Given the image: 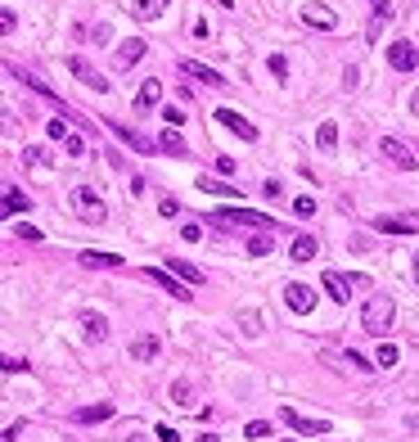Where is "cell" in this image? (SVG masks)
Wrapping results in <instances>:
<instances>
[{
  "mask_svg": "<svg viewBox=\"0 0 419 442\" xmlns=\"http://www.w3.org/2000/svg\"><path fill=\"white\" fill-rule=\"evenodd\" d=\"M393 316H397L393 294H374V298L365 303V312H361V330L374 334V339H384V330L393 325Z\"/></svg>",
  "mask_w": 419,
  "mask_h": 442,
  "instance_id": "1",
  "label": "cell"
},
{
  "mask_svg": "<svg viewBox=\"0 0 419 442\" xmlns=\"http://www.w3.org/2000/svg\"><path fill=\"white\" fill-rule=\"evenodd\" d=\"M72 213L81 221H95V226H100V221L109 217V208H104V199L95 195L90 185H72Z\"/></svg>",
  "mask_w": 419,
  "mask_h": 442,
  "instance_id": "2",
  "label": "cell"
},
{
  "mask_svg": "<svg viewBox=\"0 0 419 442\" xmlns=\"http://www.w3.org/2000/svg\"><path fill=\"white\" fill-rule=\"evenodd\" d=\"M320 284H325L329 289V298H334V303H347L351 298V289H365V275H342V271H325L320 275Z\"/></svg>",
  "mask_w": 419,
  "mask_h": 442,
  "instance_id": "3",
  "label": "cell"
},
{
  "mask_svg": "<svg viewBox=\"0 0 419 442\" xmlns=\"http://www.w3.org/2000/svg\"><path fill=\"white\" fill-rule=\"evenodd\" d=\"M212 221H226V226H253V230H275V217L266 213H248V208H226Z\"/></svg>",
  "mask_w": 419,
  "mask_h": 442,
  "instance_id": "4",
  "label": "cell"
},
{
  "mask_svg": "<svg viewBox=\"0 0 419 442\" xmlns=\"http://www.w3.org/2000/svg\"><path fill=\"white\" fill-rule=\"evenodd\" d=\"M379 153H384V158L393 162L397 172H415V167H419V158H415V153L406 149V145H402V140H397V136H384V140H379Z\"/></svg>",
  "mask_w": 419,
  "mask_h": 442,
  "instance_id": "5",
  "label": "cell"
},
{
  "mask_svg": "<svg viewBox=\"0 0 419 442\" xmlns=\"http://www.w3.org/2000/svg\"><path fill=\"white\" fill-rule=\"evenodd\" d=\"M388 68H393V73H415L419 68L415 41H393V45H388Z\"/></svg>",
  "mask_w": 419,
  "mask_h": 442,
  "instance_id": "6",
  "label": "cell"
},
{
  "mask_svg": "<svg viewBox=\"0 0 419 442\" xmlns=\"http://www.w3.org/2000/svg\"><path fill=\"white\" fill-rule=\"evenodd\" d=\"M379 235H419V213H397V217H379L374 221Z\"/></svg>",
  "mask_w": 419,
  "mask_h": 442,
  "instance_id": "7",
  "label": "cell"
},
{
  "mask_svg": "<svg viewBox=\"0 0 419 442\" xmlns=\"http://www.w3.org/2000/svg\"><path fill=\"white\" fill-rule=\"evenodd\" d=\"M280 420L289 429H298V434H307V438H320V434H329V420H307V416H298L293 406H284L280 411Z\"/></svg>",
  "mask_w": 419,
  "mask_h": 442,
  "instance_id": "8",
  "label": "cell"
},
{
  "mask_svg": "<svg viewBox=\"0 0 419 442\" xmlns=\"http://www.w3.org/2000/svg\"><path fill=\"white\" fill-rule=\"evenodd\" d=\"M68 73H72V77H77V82H81V86H90V91H95V95H104V91H109V82H104V77H100V73H95V68H90V63H86V59H81V54H72V59H68Z\"/></svg>",
  "mask_w": 419,
  "mask_h": 442,
  "instance_id": "9",
  "label": "cell"
},
{
  "mask_svg": "<svg viewBox=\"0 0 419 442\" xmlns=\"http://www.w3.org/2000/svg\"><path fill=\"white\" fill-rule=\"evenodd\" d=\"M284 303H289L298 316H307V312H316V289H311V284H298V280H293L289 289H284Z\"/></svg>",
  "mask_w": 419,
  "mask_h": 442,
  "instance_id": "10",
  "label": "cell"
},
{
  "mask_svg": "<svg viewBox=\"0 0 419 442\" xmlns=\"http://www.w3.org/2000/svg\"><path fill=\"white\" fill-rule=\"evenodd\" d=\"M136 280H145V284H158V289H167L171 298H194V294L185 289V284H176V280H171L167 271H154V266H145V271H136Z\"/></svg>",
  "mask_w": 419,
  "mask_h": 442,
  "instance_id": "11",
  "label": "cell"
},
{
  "mask_svg": "<svg viewBox=\"0 0 419 442\" xmlns=\"http://www.w3.org/2000/svg\"><path fill=\"white\" fill-rule=\"evenodd\" d=\"M302 23L316 27V32H334L338 14H334V9H325V5H302Z\"/></svg>",
  "mask_w": 419,
  "mask_h": 442,
  "instance_id": "12",
  "label": "cell"
},
{
  "mask_svg": "<svg viewBox=\"0 0 419 442\" xmlns=\"http://www.w3.org/2000/svg\"><path fill=\"white\" fill-rule=\"evenodd\" d=\"M216 122H221V127H230L239 140H257V127L244 118V113H235V109H216Z\"/></svg>",
  "mask_w": 419,
  "mask_h": 442,
  "instance_id": "13",
  "label": "cell"
},
{
  "mask_svg": "<svg viewBox=\"0 0 419 442\" xmlns=\"http://www.w3.org/2000/svg\"><path fill=\"white\" fill-rule=\"evenodd\" d=\"M77 262L86 266V271H122V266H127L118 253H95V248H86V253L77 257Z\"/></svg>",
  "mask_w": 419,
  "mask_h": 442,
  "instance_id": "14",
  "label": "cell"
},
{
  "mask_svg": "<svg viewBox=\"0 0 419 442\" xmlns=\"http://www.w3.org/2000/svg\"><path fill=\"white\" fill-rule=\"evenodd\" d=\"M393 18V0H370V27H365V41H379L384 23Z\"/></svg>",
  "mask_w": 419,
  "mask_h": 442,
  "instance_id": "15",
  "label": "cell"
},
{
  "mask_svg": "<svg viewBox=\"0 0 419 442\" xmlns=\"http://www.w3.org/2000/svg\"><path fill=\"white\" fill-rule=\"evenodd\" d=\"M145 50H149V45L140 41V36H131L127 45H118V54H113V63H118V68H136V63L145 59Z\"/></svg>",
  "mask_w": 419,
  "mask_h": 442,
  "instance_id": "16",
  "label": "cell"
},
{
  "mask_svg": "<svg viewBox=\"0 0 419 442\" xmlns=\"http://www.w3.org/2000/svg\"><path fill=\"white\" fill-rule=\"evenodd\" d=\"M180 73H189L194 82H203V86H216V91H226V77H221V73H212V68H203V63H194V59L180 63Z\"/></svg>",
  "mask_w": 419,
  "mask_h": 442,
  "instance_id": "17",
  "label": "cell"
},
{
  "mask_svg": "<svg viewBox=\"0 0 419 442\" xmlns=\"http://www.w3.org/2000/svg\"><path fill=\"white\" fill-rule=\"evenodd\" d=\"M167 5H171V0H131V14H136L140 23H158Z\"/></svg>",
  "mask_w": 419,
  "mask_h": 442,
  "instance_id": "18",
  "label": "cell"
},
{
  "mask_svg": "<svg viewBox=\"0 0 419 442\" xmlns=\"http://www.w3.org/2000/svg\"><path fill=\"white\" fill-rule=\"evenodd\" d=\"M158 100H163V82H158V77H149V82L140 86V95H136V113H149Z\"/></svg>",
  "mask_w": 419,
  "mask_h": 442,
  "instance_id": "19",
  "label": "cell"
},
{
  "mask_svg": "<svg viewBox=\"0 0 419 442\" xmlns=\"http://www.w3.org/2000/svg\"><path fill=\"white\" fill-rule=\"evenodd\" d=\"M81 330H86V339H90V343H104V339H109V321H104L100 312H86V316H81Z\"/></svg>",
  "mask_w": 419,
  "mask_h": 442,
  "instance_id": "20",
  "label": "cell"
},
{
  "mask_svg": "<svg viewBox=\"0 0 419 442\" xmlns=\"http://www.w3.org/2000/svg\"><path fill=\"white\" fill-rule=\"evenodd\" d=\"M104 420H113V402H95L77 411V425H104Z\"/></svg>",
  "mask_w": 419,
  "mask_h": 442,
  "instance_id": "21",
  "label": "cell"
},
{
  "mask_svg": "<svg viewBox=\"0 0 419 442\" xmlns=\"http://www.w3.org/2000/svg\"><path fill=\"white\" fill-rule=\"evenodd\" d=\"M158 348H163V343H158V334H140V339L131 343V357H136V361H154Z\"/></svg>",
  "mask_w": 419,
  "mask_h": 442,
  "instance_id": "22",
  "label": "cell"
},
{
  "mask_svg": "<svg viewBox=\"0 0 419 442\" xmlns=\"http://www.w3.org/2000/svg\"><path fill=\"white\" fill-rule=\"evenodd\" d=\"M27 208H32V199H27L18 185H5V217H18V213H27Z\"/></svg>",
  "mask_w": 419,
  "mask_h": 442,
  "instance_id": "23",
  "label": "cell"
},
{
  "mask_svg": "<svg viewBox=\"0 0 419 442\" xmlns=\"http://www.w3.org/2000/svg\"><path fill=\"white\" fill-rule=\"evenodd\" d=\"M113 127V136L122 140V145H131V149H140V153H149V140L140 136V131H131V127H122V122H109Z\"/></svg>",
  "mask_w": 419,
  "mask_h": 442,
  "instance_id": "24",
  "label": "cell"
},
{
  "mask_svg": "<svg viewBox=\"0 0 419 442\" xmlns=\"http://www.w3.org/2000/svg\"><path fill=\"white\" fill-rule=\"evenodd\" d=\"M198 190H207V195H230V199H239V204H244V190L239 185H226V181H216V176H198Z\"/></svg>",
  "mask_w": 419,
  "mask_h": 442,
  "instance_id": "25",
  "label": "cell"
},
{
  "mask_svg": "<svg viewBox=\"0 0 419 442\" xmlns=\"http://www.w3.org/2000/svg\"><path fill=\"white\" fill-rule=\"evenodd\" d=\"M289 257H293V262H311V257H316V239H311V235H293Z\"/></svg>",
  "mask_w": 419,
  "mask_h": 442,
  "instance_id": "26",
  "label": "cell"
},
{
  "mask_svg": "<svg viewBox=\"0 0 419 442\" xmlns=\"http://www.w3.org/2000/svg\"><path fill=\"white\" fill-rule=\"evenodd\" d=\"M167 271H176L180 280H189V284H203V271H198V266H189L185 257H167Z\"/></svg>",
  "mask_w": 419,
  "mask_h": 442,
  "instance_id": "27",
  "label": "cell"
},
{
  "mask_svg": "<svg viewBox=\"0 0 419 442\" xmlns=\"http://www.w3.org/2000/svg\"><path fill=\"white\" fill-rule=\"evenodd\" d=\"M325 361H338V370L342 366H347V370H374V366H365L361 352H325Z\"/></svg>",
  "mask_w": 419,
  "mask_h": 442,
  "instance_id": "28",
  "label": "cell"
},
{
  "mask_svg": "<svg viewBox=\"0 0 419 442\" xmlns=\"http://www.w3.org/2000/svg\"><path fill=\"white\" fill-rule=\"evenodd\" d=\"M23 162H27V167H54V153L41 149V145H27L23 149Z\"/></svg>",
  "mask_w": 419,
  "mask_h": 442,
  "instance_id": "29",
  "label": "cell"
},
{
  "mask_svg": "<svg viewBox=\"0 0 419 442\" xmlns=\"http://www.w3.org/2000/svg\"><path fill=\"white\" fill-rule=\"evenodd\" d=\"M158 149H163V153H171V158H185V140H180L176 136V131H163V136H158Z\"/></svg>",
  "mask_w": 419,
  "mask_h": 442,
  "instance_id": "30",
  "label": "cell"
},
{
  "mask_svg": "<svg viewBox=\"0 0 419 442\" xmlns=\"http://www.w3.org/2000/svg\"><path fill=\"white\" fill-rule=\"evenodd\" d=\"M171 402H176V406H194V383L176 379V383H171Z\"/></svg>",
  "mask_w": 419,
  "mask_h": 442,
  "instance_id": "31",
  "label": "cell"
},
{
  "mask_svg": "<svg viewBox=\"0 0 419 442\" xmlns=\"http://www.w3.org/2000/svg\"><path fill=\"white\" fill-rule=\"evenodd\" d=\"M316 145H320V149H334V145H338V127H334V122H320Z\"/></svg>",
  "mask_w": 419,
  "mask_h": 442,
  "instance_id": "32",
  "label": "cell"
},
{
  "mask_svg": "<svg viewBox=\"0 0 419 442\" xmlns=\"http://www.w3.org/2000/svg\"><path fill=\"white\" fill-rule=\"evenodd\" d=\"M271 248H275V239H271V235H253V239H248V253H253V257H266Z\"/></svg>",
  "mask_w": 419,
  "mask_h": 442,
  "instance_id": "33",
  "label": "cell"
},
{
  "mask_svg": "<svg viewBox=\"0 0 419 442\" xmlns=\"http://www.w3.org/2000/svg\"><path fill=\"white\" fill-rule=\"evenodd\" d=\"M374 366H397V348H393V343H379V357H374Z\"/></svg>",
  "mask_w": 419,
  "mask_h": 442,
  "instance_id": "34",
  "label": "cell"
},
{
  "mask_svg": "<svg viewBox=\"0 0 419 442\" xmlns=\"http://www.w3.org/2000/svg\"><path fill=\"white\" fill-rule=\"evenodd\" d=\"M266 68H271L275 82H284V77H289V59H284V54H271V63H266Z\"/></svg>",
  "mask_w": 419,
  "mask_h": 442,
  "instance_id": "35",
  "label": "cell"
},
{
  "mask_svg": "<svg viewBox=\"0 0 419 442\" xmlns=\"http://www.w3.org/2000/svg\"><path fill=\"white\" fill-rule=\"evenodd\" d=\"M244 438H253V442H262V438H271V425L266 420H253L248 429H244Z\"/></svg>",
  "mask_w": 419,
  "mask_h": 442,
  "instance_id": "36",
  "label": "cell"
},
{
  "mask_svg": "<svg viewBox=\"0 0 419 442\" xmlns=\"http://www.w3.org/2000/svg\"><path fill=\"white\" fill-rule=\"evenodd\" d=\"M293 213H298V217H316V199H311V195L293 199Z\"/></svg>",
  "mask_w": 419,
  "mask_h": 442,
  "instance_id": "37",
  "label": "cell"
},
{
  "mask_svg": "<svg viewBox=\"0 0 419 442\" xmlns=\"http://www.w3.org/2000/svg\"><path fill=\"white\" fill-rule=\"evenodd\" d=\"M180 239H185V244H198V239H203V226H198V221H185V226H180Z\"/></svg>",
  "mask_w": 419,
  "mask_h": 442,
  "instance_id": "38",
  "label": "cell"
},
{
  "mask_svg": "<svg viewBox=\"0 0 419 442\" xmlns=\"http://www.w3.org/2000/svg\"><path fill=\"white\" fill-rule=\"evenodd\" d=\"M63 145H68V158H86V140L77 136V131H72V136L63 140Z\"/></svg>",
  "mask_w": 419,
  "mask_h": 442,
  "instance_id": "39",
  "label": "cell"
},
{
  "mask_svg": "<svg viewBox=\"0 0 419 442\" xmlns=\"http://www.w3.org/2000/svg\"><path fill=\"white\" fill-rule=\"evenodd\" d=\"M14 27H18L14 9H0V32H5V36H14Z\"/></svg>",
  "mask_w": 419,
  "mask_h": 442,
  "instance_id": "40",
  "label": "cell"
},
{
  "mask_svg": "<svg viewBox=\"0 0 419 442\" xmlns=\"http://www.w3.org/2000/svg\"><path fill=\"white\" fill-rule=\"evenodd\" d=\"M45 131H50L54 140H68V136H72V131H68V122H63V118H54V122H50V127H45Z\"/></svg>",
  "mask_w": 419,
  "mask_h": 442,
  "instance_id": "41",
  "label": "cell"
},
{
  "mask_svg": "<svg viewBox=\"0 0 419 442\" xmlns=\"http://www.w3.org/2000/svg\"><path fill=\"white\" fill-rule=\"evenodd\" d=\"M239 321H244V330H248V334H262V321H257V312H244Z\"/></svg>",
  "mask_w": 419,
  "mask_h": 442,
  "instance_id": "42",
  "label": "cell"
},
{
  "mask_svg": "<svg viewBox=\"0 0 419 442\" xmlns=\"http://www.w3.org/2000/svg\"><path fill=\"white\" fill-rule=\"evenodd\" d=\"M18 235H23L27 244H36V239H41V230H36V226H23V221H18Z\"/></svg>",
  "mask_w": 419,
  "mask_h": 442,
  "instance_id": "43",
  "label": "cell"
},
{
  "mask_svg": "<svg viewBox=\"0 0 419 442\" xmlns=\"http://www.w3.org/2000/svg\"><path fill=\"white\" fill-rule=\"evenodd\" d=\"M262 195H266V199H280V195H284V185H280V181H266Z\"/></svg>",
  "mask_w": 419,
  "mask_h": 442,
  "instance_id": "44",
  "label": "cell"
},
{
  "mask_svg": "<svg viewBox=\"0 0 419 442\" xmlns=\"http://www.w3.org/2000/svg\"><path fill=\"white\" fill-rule=\"evenodd\" d=\"M158 213H163V217H176L180 204H176V199H163V204H158Z\"/></svg>",
  "mask_w": 419,
  "mask_h": 442,
  "instance_id": "45",
  "label": "cell"
},
{
  "mask_svg": "<svg viewBox=\"0 0 419 442\" xmlns=\"http://www.w3.org/2000/svg\"><path fill=\"white\" fill-rule=\"evenodd\" d=\"M163 118L171 122V127H180V122H185V113H180V109H163Z\"/></svg>",
  "mask_w": 419,
  "mask_h": 442,
  "instance_id": "46",
  "label": "cell"
},
{
  "mask_svg": "<svg viewBox=\"0 0 419 442\" xmlns=\"http://www.w3.org/2000/svg\"><path fill=\"white\" fill-rule=\"evenodd\" d=\"M158 442H180V434H176V429H167V425H163V429H158Z\"/></svg>",
  "mask_w": 419,
  "mask_h": 442,
  "instance_id": "47",
  "label": "cell"
},
{
  "mask_svg": "<svg viewBox=\"0 0 419 442\" xmlns=\"http://www.w3.org/2000/svg\"><path fill=\"white\" fill-rule=\"evenodd\" d=\"M18 434H23V429H18V425H9V429H5V438H0V442H14Z\"/></svg>",
  "mask_w": 419,
  "mask_h": 442,
  "instance_id": "48",
  "label": "cell"
},
{
  "mask_svg": "<svg viewBox=\"0 0 419 442\" xmlns=\"http://www.w3.org/2000/svg\"><path fill=\"white\" fill-rule=\"evenodd\" d=\"M411 113H415V118H419V91L411 95Z\"/></svg>",
  "mask_w": 419,
  "mask_h": 442,
  "instance_id": "49",
  "label": "cell"
},
{
  "mask_svg": "<svg viewBox=\"0 0 419 442\" xmlns=\"http://www.w3.org/2000/svg\"><path fill=\"white\" fill-rule=\"evenodd\" d=\"M415 284H419V253H415Z\"/></svg>",
  "mask_w": 419,
  "mask_h": 442,
  "instance_id": "50",
  "label": "cell"
},
{
  "mask_svg": "<svg viewBox=\"0 0 419 442\" xmlns=\"http://www.w3.org/2000/svg\"><path fill=\"white\" fill-rule=\"evenodd\" d=\"M127 442H145V438H140V434H131V438H127Z\"/></svg>",
  "mask_w": 419,
  "mask_h": 442,
  "instance_id": "51",
  "label": "cell"
},
{
  "mask_svg": "<svg viewBox=\"0 0 419 442\" xmlns=\"http://www.w3.org/2000/svg\"><path fill=\"white\" fill-rule=\"evenodd\" d=\"M198 442H216V438H207V434H203V438H198Z\"/></svg>",
  "mask_w": 419,
  "mask_h": 442,
  "instance_id": "52",
  "label": "cell"
},
{
  "mask_svg": "<svg viewBox=\"0 0 419 442\" xmlns=\"http://www.w3.org/2000/svg\"><path fill=\"white\" fill-rule=\"evenodd\" d=\"M216 5H226V9H230V0H216Z\"/></svg>",
  "mask_w": 419,
  "mask_h": 442,
  "instance_id": "53",
  "label": "cell"
}]
</instances>
